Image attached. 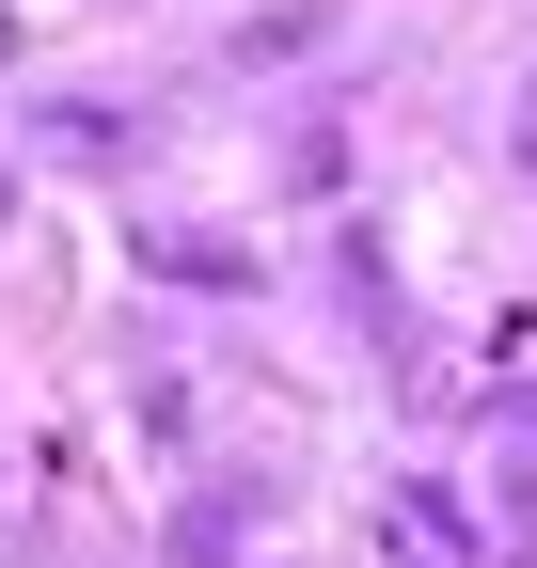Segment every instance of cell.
Instances as JSON below:
<instances>
[{
    "label": "cell",
    "instance_id": "1",
    "mask_svg": "<svg viewBox=\"0 0 537 568\" xmlns=\"http://www.w3.org/2000/svg\"><path fill=\"white\" fill-rule=\"evenodd\" d=\"M490 521H506V552H537V426H521L506 474H490Z\"/></svg>",
    "mask_w": 537,
    "mask_h": 568
},
{
    "label": "cell",
    "instance_id": "2",
    "mask_svg": "<svg viewBox=\"0 0 537 568\" xmlns=\"http://www.w3.org/2000/svg\"><path fill=\"white\" fill-rule=\"evenodd\" d=\"M222 552H237V489H206V506L174 521V568H222Z\"/></svg>",
    "mask_w": 537,
    "mask_h": 568
},
{
    "label": "cell",
    "instance_id": "3",
    "mask_svg": "<svg viewBox=\"0 0 537 568\" xmlns=\"http://www.w3.org/2000/svg\"><path fill=\"white\" fill-rule=\"evenodd\" d=\"M143 253H159V268H190V284H237V268H253V253H222V237H159V222H143Z\"/></svg>",
    "mask_w": 537,
    "mask_h": 568
}]
</instances>
